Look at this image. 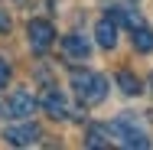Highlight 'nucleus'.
<instances>
[{"instance_id":"f257e3e1","label":"nucleus","mask_w":153,"mask_h":150,"mask_svg":"<svg viewBox=\"0 0 153 150\" xmlns=\"http://www.w3.org/2000/svg\"><path fill=\"white\" fill-rule=\"evenodd\" d=\"M72 85L78 91L82 104H101L108 98V78L98 72H72Z\"/></svg>"},{"instance_id":"f03ea898","label":"nucleus","mask_w":153,"mask_h":150,"mask_svg":"<svg viewBox=\"0 0 153 150\" xmlns=\"http://www.w3.org/2000/svg\"><path fill=\"white\" fill-rule=\"evenodd\" d=\"M111 134L121 140L124 147H134V150H147L150 147V137H147V131L143 127H137V121L134 118H117V121H111Z\"/></svg>"},{"instance_id":"7ed1b4c3","label":"nucleus","mask_w":153,"mask_h":150,"mask_svg":"<svg viewBox=\"0 0 153 150\" xmlns=\"http://www.w3.org/2000/svg\"><path fill=\"white\" fill-rule=\"evenodd\" d=\"M26 33H30V46L36 52H46V49L52 46V39H56V30H52L49 20H30Z\"/></svg>"},{"instance_id":"20e7f679","label":"nucleus","mask_w":153,"mask_h":150,"mask_svg":"<svg viewBox=\"0 0 153 150\" xmlns=\"http://www.w3.org/2000/svg\"><path fill=\"white\" fill-rule=\"evenodd\" d=\"M39 104H42V111H46L49 118H56V121H65V118H68V101H65V95H62L59 88H52V85L42 91Z\"/></svg>"},{"instance_id":"39448f33","label":"nucleus","mask_w":153,"mask_h":150,"mask_svg":"<svg viewBox=\"0 0 153 150\" xmlns=\"http://www.w3.org/2000/svg\"><path fill=\"white\" fill-rule=\"evenodd\" d=\"M3 140L13 144V147H33L39 140V127L36 124H10L3 131Z\"/></svg>"},{"instance_id":"423d86ee","label":"nucleus","mask_w":153,"mask_h":150,"mask_svg":"<svg viewBox=\"0 0 153 150\" xmlns=\"http://www.w3.org/2000/svg\"><path fill=\"white\" fill-rule=\"evenodd\" d=\"M62 56L68 62H85L91 56V46H88V39L85 36H78V33H68L65 39H62Z\"/></svg>"},{"instance_id":"0eeeda50","label":"nucleus","mask_w":153,"mask_h":150,"mask_svg":"<svg viewBox=\"0 0 153 150\" xmlns=\"http://www.w3.org/2000/svg\"><path fill=\"white\" fill-rule=\"evenodd\" d=\"M7 104H10V118H30L33 111H36V104H39V101L33 98L30 91H13Z\"/></svg>"},{"instance_id":"6e6552de","label":"nucleus","mask_w":153,"mask_h":150,"mask_svg":"<svg viewBox=\"0 0 153 150\" xmlns=\"http://www.w3.org/2000/svg\"><path fill=\"white\" fill-rule=\"evenodd\" d=\"M117 26H121V23H114L111 16H101V20H98L94 39H98L101 49H114V46H117Z\"/></svg>"},{"instance_id":"1a4fd4ad","label":"nucleus","mask_w":153,"mask_h":150,"mask_svg":"<svg viewBox=\"0 0 153 150\" xmlns=\"http://www.w3.org/2000/svg\"><path fill=\"white\" fill-rule=\"evenodd\" d=\"M117 85H121L124 95H140V91H143V82H140L134 72H127V69H121V72H117Z\"/></svg>"},{"instance_id":"9d476101","label":"nucleus","mask_w":153,"mask_h":150,"mask_svg":"<svg viewBox=\"0 0 153 150\" xmlns=\"http://www.w3.org/2000/svg\"><path fill=\"white\" fill-rule=\"evenodd\" d=\"M134 49L137 52H153V30L150 26H137L134 30Z\"/></svg>"},{"instance_id":"9b49d317","label":"nucleus","mask_w":153,"mask_h":150,"mask_svg":"<svg viewBox=\"0 0 153 150\" xmlns=\"http://www.w3.org/2000/svg\"><path fill=\"white\" fill-rule=\"evenodd\" d=\"M108 131L111 127H88V137H85V147H108Z\"/></svg>"},{"instance_id":"f8f14e48","label":"nucleus","mask_w":153,"mask_h":150,"mask_svg":"<svg viewBox=\"0 0 153 150\" xmlns=\"http://www.w3.org/2000/svg\"><path fill=\"white\" fill-rule=\"evenodd\" d=\"M10 82V65H7V59H0V88Z\"/></svg>"},{"instance_id":"ddd939ff","label":"nucleus","mask_w":153,"mask_h":150,"mask_svg":"<svg viewBox=\"0 0 153 150\" xmlns=\"http://www.w3.org/2000/svg\"><path fill=\"white\" fill-rule=\"evenodd\" d=\"M10 30V16H7V13H0V33H7Z\"/></svg>"}]
</instances>
